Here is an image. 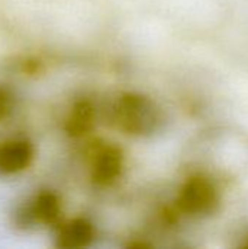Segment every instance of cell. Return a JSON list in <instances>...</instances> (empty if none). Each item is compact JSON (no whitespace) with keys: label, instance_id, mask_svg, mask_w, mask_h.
<instances>
[{"label":"cell","instance_id":"cell-6","mask_svg":"<svg viewBox=\"0 0 248 249\" xmlns=\"http://www.w3.org/2000/svg\"><path fill=\"white\" fill-rule=\"evenodd\" d=\"M117 168H118V160L114 155L110 153H104L102 158H99V160L96 162V168H95V175L102 179H113L117 175Z\"/></svg>","mask_w":248,"mask_h":249},{"label":"cell","instance_id":"cell-2","mask_svg":"<svg viewBox=\"0 0 248 249\" xmlns=\"http://www.w3.org/2000/svg\"><path fill=\"white\" fill-rule=\"evenodd\" d=\"M60 214V203L51 193H41L18 214V222L22 226L29 225H50L57 220Z\"/></svg>","mask_w":248,"mask_h":249},{"label":"cell","instance_id":"cell-7","mask_svg":"<svg viewBox=\"0 0 248 249\" xmlns=\"http://www.w3.org/2000/svg\"><path fill=\"white\" fill-rule=\"evenodd\" d=\"M15 108V93L10 88L0 85V121L7 118Z\"/></svg>","mask_w":248,"mask_h":249},{"label":"cell","instance_id":"cell-4","mask_svg":"<svg viewBox=\"0 0 248 249\" xmlns=\"http://www.w3.org/2000/svg\"><path fill=\"white\" fill-rule=\"evenodd\" d=\"M92 239V228L83 220H73L61 228L57 235V245L61 248L85 247Z\"/></svg>","mask_w":248,"mask_h":249},{"label":"cell","instance_id":"cell-3","mask_svg":"<svg viewBox=\"0 0 248 249\" xmlns=\"http://www.w3.org/2000/svg\"><path fill=\"white\" fill-rule=\"evenodd\" d=\"M121 123H124L132 130H145L152 124L155 115L152 112V107L149 102L142 101L140 98H129L120 107Z\"/></svg>","mask_w":248,"mask_h":249},{"label":"cell","instance_id":"cell-5","mask_svg":"<svg viewBox=\"0 0 248 249\" xmlns=\"http://www.w3.org/2000/svg\"><path fill=\"white\" fill-rule=\"evenodd\" d=\"M213 200L210 187L205 182H194L191 184L184 196V201L187 203V207L191 210H203L210 201Z\"/></svg>","mask_w":248,"mask_h":249},{"label":"cell","instance_id":"cell-1","mask_svg":"<svg viewBox=\"0 0 248 249\" xmlns=\"http://www.w3.org/2000/svg\"><path fill=\"white\" fill-rule=\"evenodd\" d=\"M34 159V147L28 140L12 139L0 143V174L15 175L25 171Z\"/></svg>","mask_w":248,"mask_h":249}]
</instances>
